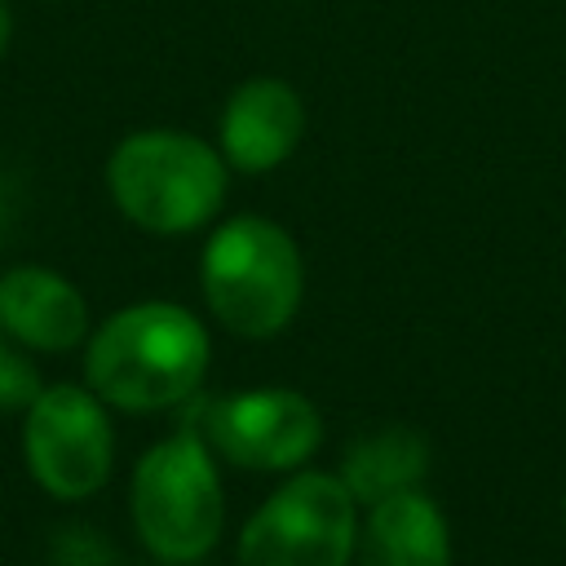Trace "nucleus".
<instances>
[{"label": "nucleus", "instance_id": "nucleus-1", "mask_svg": "<svg viewBox=\"0 0 566 566\" xmlns=\"http://www.w3.org/2000/svg\"><path fill=\"white\" fill-rule=\"evenodd\" d=\"M208 371L203 323L172 301L115 310L84 354L88 389L119 411H164L199 389Z\"/></svg>", "mask_w": 566, "mask_h": 566}, {"label": "nucleus", "instance_id": "nucleus-2", "mask_svg": "<svg viewBox=\"0 0 566 566\" xmlns=\"http://www.w3.org/2000/svg\"><path fill=\"white\" fill-rule=\"evenodd\" d=\"M115 208L150 234H186L212 221L226 199V155L177 128L128 133L106 159Z\"/></svg>", "mask_w": 566, "mask_h": 566}, {"label": "nucleus", "instance_id": "nucleus-3", "mask_svg": "<svg viewBox=\"0 0 566 566\" xmlns=\"http://www.w3.org/2000/svg\"><path fill=\"white\" fill-rule=\"evenodd\" d=\"M199 279L217 323L234 336L261 340L292 323L301 305L305 270L292 234L248 212L212 230L199 261Z\"/></svg>", "mask_w": 566, "mask_h": 566}, {"label": "nucleus", "instance_id": "nucleus-4", "mask_svg": "<svg viewBox=\"0 0 566 566\" xmlns=\"http://www.w3.org/2000/svg\"><path fill=\"white\" fill-rule=\"evenodd\" d=\"M133 526L164 562H199L221 535V478L199 429L155 442L133 469Z\"/></svg>", "mask_w": 566, "mask_h": 566}, {"label": "nucleus", "instance_id": "nucleus-5", "mask_svg": "<svg viewBox=\"0 0 566 566\" xmlns=\"http://www.w3.org/2000/svg\"><path fill=\"white\" fill-rule=\"evenodd\" d=\"M358 500L340 473H296L239 531V566H345Z\"/></svg>", "mask_w": 566, "mask_h": 566}, {"label": "nucleus", "instance_id": "nucleus-6", "mask_svg": "<svg viewBox=\"0 0 566 566\" xmlns=\"http://www.w3.org/2000/svg\"><path fill=\"white\" fill-rule=\"evenodd\" d=\"M22 451L31 478L53 500H88L111 478L115 455L102 398L80 385H44L27 407Z\"/></svg>", "mask_w": 566, "mask_h": 566}, {"label": "nucleus", "instance_id": "nucleus-7", "mask_svg": "<svg viewBox=\"0 0 566 566\" xmlns=\"http://www.w3.org/2000/svg\"><path fill=\"white\" fill-rule=\"evenodd\" d=\"M203 438L243 469H296L323 438L318 407L296 389H248L208 402Z\"/></svg>", "mask_w": 566, "mask_h": 566}, {"label": "nucleus", "instance_id": "nucleus-8", "mask_svg": "<svg viewBox=\"0 0 566 566\" xmlns=\"http://www.w3.org/2000/svg\"><path fill=\"white\" fill-rule=\"evenodd\" d=\"M305 133V106L287 80H243L221 111V155L239 172L279 168Z\"/></svg>", "mask_w": 566, "mask_h": 566}, {"label": "nucleus", "instance_id": "nucleus-9", "mask_svg": "<svg viewBox=\"0 0 566 566\" xmlns=\"http://www.w3.org/2000/svg\"><path fill=\"white\" fill-rule=\"evenodd\" d=\"M0 332L40 354H66L88 336V305L71 279L44 265L0 274Z\"/></svg>", "mask_w": 566, "mask_h": 566}, {"label": "nucleus", "instance_id": "nucleus-10", "mask_svg": "<svg viewBox=\"0 0 566 566\" xmlns=\"http://www.w3.org/2000/svg\"><path fill=\"white\" fill-rule=\"evenodd\" d=\"M358 566H451L438 504L416 486L376 500L358 531Z\"/></svg>", "mask_w": 566, "mask_h": 566}, {"label": "nucleus", "instance_id": "nucleus-11", "mask_svg": "<svg viewBox=\"0 0 566 566\" xmlns=\"http://www.w3.org/2000/svg\"><path fill=\"white\" fill-rule=\"evenodd\" d=\"M429 469V442L411 424H380L349 442L340 460V482L358 504H376L394 491H407Z\"/></svg>", "mask_w": 566, "mask_h": 566}, {"label": "nucleus", "instance_id": "nucleus-12", "mask_svg": "<svg viewBox=\"0 0 566 566\" xmlns=\"http://www.w3.org/2000/svg\"><path fill=\"white\" fill-rule=\"evenodd\" d=\"M53 562L57 566H115V553L106 539H97L88 526H66L53 539Z\"/></svg>", "mask_w": 566, "mask_h": 566}, {"label": "nucleus", "instance_id": "nucleus-13", "mask_svg": "<svg viewBox=\"0 0 566 566\" xmlns=\"http://www.w3.org/2000/svg\"><path fill=\"white\" fill-rule=\"evenodd\" d=\"M40 389H44V385H40L35 367L0 340V407H31V398H35Z\"/></svg>", "mask_w": 566, "mask_h": 566}, {"label": "nucleus", "instance_id": "nucleus-14", "mask_svg": "<svg viewBox=\"0 0 566 566\" xmlns=\"http://www.w3.org/2000/svg\"><path fill=\"white\" fill-rule=\"evenodd\" d=\"M9 40H13V9H9V0H0V57H4Z\"/></svg>", "mask_w": 566, "mask_h": 566}]
</instances>
